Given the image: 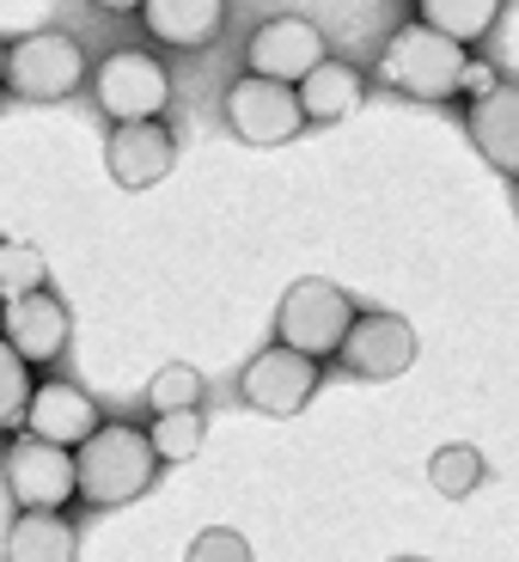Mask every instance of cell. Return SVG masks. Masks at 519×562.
<instances>
[{"mask_svg": "<svg viewBox=\"0 0 519 562\" xmlns=\"http://www.w3.org/2000/svg\"><path fill=\"white\" fill-rule=\"evenodd\" d=\"M74 464H80V502L99 507V514L140 502L159 477V452L147 440V428H135V422H104L99 435L74 452Z\"/></svg>", "mask_w": 519, "mask_h": 562, "instance_id": "obj_1", "label": "cell"}, {"mask_svg": "<svg viewBox=\"0 0 519 562\" xmlns=\"http://www.w3.org/2000/svg\"><path fill=\"white\" fill-rule=\"evenodd\" d=\"M464 68H471V49L447 43L440 31L421 25V19L397 25L392 37H385V49H380V80L392 86V92H404V99H416V104L459 99Z\"/></svg>", "mask_w": 519, "mask_h": 562, "instance_id": "obj_2", "label": "cell"}, {"mask_svg": "<svg viewBox=\"0 0 519 562\" xmlns=\"http://www.w3.org/2000/svg\"><path fill=\"white\" fill-rule=\"evenodd\" d=\"M354 318H361V312H354L349 288H337V281H324V276H306V281H294V288L281 294L275 342L294 349V355H306V361H330V355H342Z\"/></svg>", "mask_w": 519, "mask_h": 562, "instance_id": "obj_3", "label": "cell"}, {"mask_svg": "<svg viewBox=\"0 0 519 562\" xmlns=\"http://www.w3.org/2000/svg\"><path fill=\"white\" fill-rule=\"evenodd\" d=\"M86 49L68 31H31V37L7 43V92L25 104H61L86 86Z\"/></svg>", "mask_w": 519, "mask_h": 562, "instance_id": "obj_4", "label": "cell"}, {"mask_svg": "<svg viewBox=\"0 0 519 562\" xmlns=\"http://www.w3.org/2000/svg\"><path fill=\"white\" fill-rule=\"evenodd\" d=\"M92 99L111 116V128L123 123H159V111L171 104V74L147 49H111L92 68Z\"/></svg>", "mask_w": 519, "mask_h": 562, "instance_id": "obj_5", "label": "cell"}, {"mask_svg": "<svg viewBox=\"0 0 519 562\" xmlns=\"http://www.w3.org/2000/svg\"><path fill=\"white\" fill-rule=\"evenodd\" d=\"M7 495H13L19 514H61L68 502H80V464L68 447H49V440H13L7 447Z\"/></svg>", "mask_w": 519, "mask_h": 562, "instance_id": "obj_6", "label": "cell"}, {"mask_svg": "<svg viewBox=\"0 0 519 562\" xmlns=\"http://www.w3.org/2000/svg\"><path fill=\"white\" fill-rule=\"evenodd\" d=\"M324 61H330V43H324V31L300 13L269 19V25H257L251 43H245V74L275 80V86H306Z\"/></svg>", "mask_w": 519, "mask_h": 562, "instance_id": "obj_7", "label": "cell"}, {"mask_svg": "<svg viewBox=\"0 0 519 562\" xmlns=\"http://www.w3.org/2000/svg\"><path fill=\"white\" fill-rule=\"evenodd\" d=\"M226 128L251 147H281V140H300L306 128V111H300V92L294 86H275V80H257V74H239L226 86Z\"/></svg>", "mask_w": 519, "mask_h": 562, "instance_id": "obj_8", "label": "cell"}, {"mask_svg": "<svg viewBox=\"0 0 519 562\" xmlns=\"http://www.w3.org/2000/svg\"><path fill=\"white\" fill-rule=\"evenodd\" d=\"M239 397L251 409H263V416H300V409L318 397V361L269 342L263 355H251V361L239 367Z\"/></svg>", "mask_w": 519, "mask_h": 562, "instance_id": "obj_9", "label": "cell"}, {"mask_svg": "<svg viewBox=\"0 0 519 562\" xmlns=\"http://www.w3.org/2000/svg\"><path fill=\"white\" fill-rule=\"evenodd\" d=\"M337 361L349 367L354 380H397V373H409V361H416V330H409V318H397V312H361Z\"/></svg>", "mask_w": 519, "mask_h": 562, "instance_id": "obj_10", "label": "cell"}, {"mask_svg": "<svg viewBox=\"0 0 519 562\" xmlns=\"http://www.w3.org/2000/svg\"><path fill=\"white\" fill-rule=\"evenodd\" d=\"M0 337L13 342V355L25 367H49V361H61V349H68L74 318H68V306L43 288V294L13 300V306L0 312Z\"/></svg>", "mask_w": 519, "mask_h": 562, "instance_id": "obj_11", "label": "cell"}, {"mask_svg": "<svg viewBox=\"0 0 519 562\" xmlns=\"http://www.w3.org/2000/svg\"><path fill=\"white\" fill-rule=\"evenodd\" d=\"M104 166L123 190H154L171 166H178V135L166 123H123L104 140Z\"/></svg>", "mask_w": 519, "mask_h": 562, "instance_id": "obj_12", "label": "cell"}, {"mask_svg": "<svg viewBox=\"0 0 519 562\" xmlns=\"http://www.w3.org/2000/svg\"><path fill=\"white\" fill-rule=\"evenodd\" d=\"M104 428V416L92 409V397L68 380H43L37 397H31V416H25V435L31 440H49V447H68L80 452L86 440Z\"/></svg>", "mask_w": 519, "mask_h": 562, "instance_id": "obj_13", "label": "cell"}, {"mask_svg": "<svg viewBox=\"0 0 519 562\" xmlns=\"http://www.w3.org/2000/svg\"><path fill=\"white\" fill-rule=\"evenodd\" d=\"M464 135L477 140V154L489 159L501 178L519 183V86L501 80L489 99H477L464 111Z\"/></svg>", "mask_w": 519, "mask_h": 562, "instance_id": "obj_14", "label": "cell"}, {"mask_svg": "<svg viewBox=\"0 0 519 562\" xmlns=\"http://www.w3.org/2000/svg\"><path fill=\"white\" fill-rule=\"evenodd\" d=\"M140 25L171 49H208L226 25V7L221 0H140Z\"/></svg>", "mask_w": 519, "mask_h": 562, "instance_id": "obj_15", "label": "cell"}, {"mask_svg": "<svg viewBox=\"0 0 519 562\" xmlns=\"http://www.w3.org/2000/svg\"><path fill=\"white\" fill-rule=\"evenodd\" d=\"M294 92H300V111H306V123H342V116L361 111L366 80H361V68H349V61L330 56L306 86H294Z\"/></svg>", "mask_w": 519, "mask_h": 562, "instance_id": "obj_16", "label": "cell"}, {"mask_svg": "<svg viewBox=\"0 0 519 562\" xmlns=\"http://www.w3.org/2000/svg\"><path fill=\"white\" fill-rule=\"evenodd\" d=\"M80 557V532L61 514H19L7 526V550L0 562H74Z\"/></svg>", "mask_w": 519, "mask_h": 562, "instance_id": "obj_17", "label": "cell"}, {"mask_svg": "<svg viewBox=\"0 0 519 562\" xmlns=\"http://www.w3.org/2000/svg\"><path fill=\"white\" fill-rule=\"evenodd\" d=\"M416 19L428 31H440L447 43L471 49V43H483L495 25H501V0H421Z\"/></svg>", "mask_w": 519, "mask_h": 562, "instance_id": "obj_18", "label": "cell"}, {"mask_svg": "<svg viewBox=\"0 0 519 562\" xmlns=\"http://www.w3.org/2000/svg\"><path fill=\"white\" fill-rule=\"evenodd\" d=\"M483 477H489V464H483L477 447H464V440H459V447H440L435 459H428V483H435L447 502H464Z\"/></svg>", "mask_w": 519, "mask_h": 562, "instance_id": "obj_19", "label": "cell"}, {"mask_svg": "<svg viewBox=\"0 0 519 562\" xmlns=\"http://www.w3.org/2000/svg\"><path fill=\"white\" fill-rule=\"evenodd\" d=\"M202 435H208V416L202 409H178V416H154L147 440H154L159 464H190L202 452Z\"/></svg>", "mask_w": 519, "mask_h": 562, "instance_id": "obj_20", "label": "cell"}, {"mask_svg": "<svg viewBox=\"0 0 519 562\" xmlns=\"http://www.w3.org/2000/svg\"><path fill=\"white\" fill-rule=\"evenodd\" d=\"M49 288V269H43V251L25 239H7L0 245V300L13 306V300H31Z\"/></svg>", "mask_w": 519, "mask_h": 562, "instance_id": "obj_21", "label": "cell"}, {"mask_svg": "<svg viewBox=\"0 0 519 562\" xmlns=\"http://www.w3.org/2000/svg\"><path fill=\"white\" fill-rule=\"evenodd\" d=\"M147 404L154 416H178V409H202V373L190 361H166L147 385Z\"/></svg>", "mask_w": 519, "mask_h": 562, "instance_id": "obj_22", "label": "cell"}, {"mask_svg": "<svg viewBox=\"0 0 519 562\" xmlns=\"http://www.w3.org/2000/svg\"><path fill=\"white\" fill-rule=\"evenodd\" d=\"M31 397H37L31 367L13 355V342L0 337V435H7V428H19V422L31 416Z\"/></svg>", "mask_w": 519, "mask_h": 562, "instance_id": "obj_23", "label": "cell"}, {"mask_svg": "<svg viewBox=\"0 0 519 562\" xmlns=\"http://www.w3.org/2000/svg\"><path fill=\"white\" fill-rule=\"evenodd\" d=\"M183 562H251V544H245L233 526H208V532L190 544V557Z\"/></svg>", "mask_w": 519, "mask_h": 562, "instance_id": "obj_24", "label": "cell"}, {"mask_svg": "<svg viewBox=\"0 0 519 562\" xmlns=\"http://www.w3.org/2000/svg\"><path fill=\"white\" fill-rule=\"evenodd\" d=\"M495 86H501V74H495L489 61H477V56H471V68H464V80H459V99H471V104H477V99H489Z\"/></svg>", "mask_w": 519, "mask_h": 562, "instance_id": "obj_25", "label": "cell"}, {"mask_svg": "<svg viewBox=\"0 0 519 562\" xmlns=\"http://www.w3.org/2000/svg\"><path fill=\"white\" fill-rule=\"evenodd\" d=\"M0 86H7V43H0Z\"/></svg>", "mask_w": 519, "mask_h": 562, "instance_id": "obj_26", "label": "cell"}, {"mask_svg": "<svg viewBox=\"0 0 519 562\" xmlns=\"http://www.w3.org/2000/svg\"><path fill=\"white\" fill-rule=\"evenodd\" d=\"M397 562H416V557H397Z\"/></svg>", "mask_w": 519, "mask_h": 562, "instance_id": "obj_27", "label": "cell"}]
</instances>
